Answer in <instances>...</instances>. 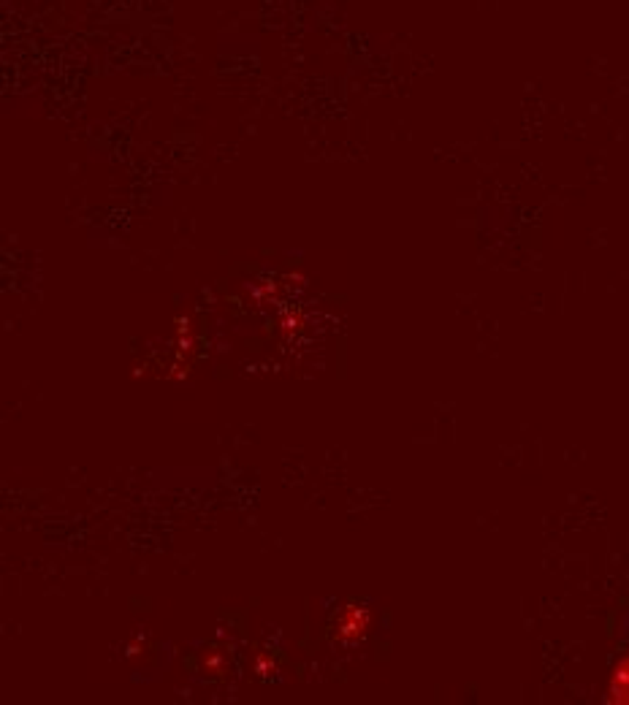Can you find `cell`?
Masks as SVG:
<instances>
[{
    "label": "cell",
    "mask_w": 629,
    "mask_h": 705,
    "mask_svg": "<svg viewBox=\"0 0 629 705\" xmlns=\"http://www.w3.org/2000/svg\"><path fill=\"white\" fill-rule=\"evenodd\" d=\"M334 630H336V640L350 646V643H361L369 630H372V613L361 605H348L339 619L334 621Z\"/></svg>",
    "instance_id": "cell-1"
}]
</instances>
